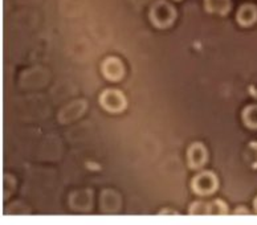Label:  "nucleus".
Listing matches in <instances>:
<instances>
[{"label":"nucleus","mask_w":257,"mask_h":225,"mask_svg":"<svg viewBox=\"0 0 257 225\" xmlns=\"http://www.w3.org/2000/svg\"><path fill=\"white\" fill-rule=\"evenodd\" d=\"M177 18L175 8L165 0H159L151 7L150 19L151 23L158 28H167L174 23Z\"/></svg>","instance_id":"f257e3e1"},{"label":"nucleus","mask_w":257,"mask_h":225,"mask_svg":"<svg viewBox=\"0 0 257 225\" xmlns=\"http://www.w3.org/2000/svg\"><path fill=\"white\" fill-rule=\"evenodd\" d=\"M250 93H252V94H253V96L257 98V90H253V89H250Z\"/></svg>","instance_id":"f8f14e48"},{"label":"nucleus","mask_w":257,"mask_h":225,"mask_svg":"<svg viewBox=\"0 0 257 225\" xmlns=\"http://www.w3.org/2000/svg\"><path fill=\"white\" fill-rule=\"evenodd\" d=\"M242 121L250 129H257V105H250L244 109Z\"/></svg>","instance_id":"6e6552de"},{"label":"nucleus","mask_w":257,"mask_h":225,"mask_svg":"<svg viewBox=\"0 0 257 225\" xmlns=\"http://www.w3.org/2000/svg\"><path fill=\"white\" fill-rule=\"evenodd\" d=\"M237 23L242 27H250L257 20V8L252 4H244L237 11Z\"/></svg>","instance_id":"423d86ee"},{"label":"nucleus","mask_w":257,"mask_h":225,"mask_svg":"<svg viewBox=\"0 0 257 225\" xmlns=\"http://www.w3.org/2000/svg\"><path fill=\"white\" fill-rule=\"evenodd\" d=\"M253 204H254V210H256V213H257V197H256V199H254Z\"/></svg>","instance_id":"ddd939ff"},{"label":"nucleus","mask_w":257,"mask_h":225,"mask_svg":"<svg viewBox=\"0 0 257 225\" xmlns=\"http://www.w3.org/2000/svg\"><path fill=\"white\" fill-rule=\"evenodd\" d=\"M103 76L110 81H118L123 76V65L115 57H109L102 63Z\"/></svg>","instance_id":"20e7f679"},{"label":"nucleus","mask_w":257,"mask_h":225,"mask_svg":"<svg viewBox=\"0 0 257 225\" xmlns=\"http://www.w3.org/2000/svg\"><path fill=\"white\" fill-rule=\"evenodd\" d=\"M204 7L209 14L225 16L231 11V0H204Z\"/></svg>","instance_id":"0eeeda50"},{"label":"nucleus","mask_w":257,"mask_h":225,"mask_svg":"<svg viewBox=\"0 0 257 225\" xmlns=\"http://www.w3.org/2000/svg\"><path fill=\"white\" fill-rule=\"evenodd\" d=\"M227 212V205L221 200H213L209 204V214H225Z\"/></svg>","instance_id":"9d476101"},{"label":"nucleus","mask_w":257,"mask_h":225,"mask_svg":"<svg viewBox=\"0 0 257 225\" xmlns=\"http://www.w3.org/2000/svg\"><path fill=\"white\" fill-rule=\"evenodd\" d=\"M190 214H209V204L203 203V201H196L191 204L190 208Z\"/></svg>","instance_id":"9b49d317"},{"label":"nucleus","mask_w":257,"mask_h":225,"mask_svg":"<svg viewBox=\"0 0 257 225\" xmlns=\"http://www.w3.org/2000/svg\"><path fill=\"white\" fill-rule=\"evenodd\" d=\"M187 160L191 168H200L207 162V150L202 143H194L187 151Z\"/></svg>","instance_id":"39448f33"},{"label":"nucleus","mask_w":257,"mask_h":225,"mask_svg":"<svg viewBox=\"0 0 257 225\" xmlns=\"http://www.w3.org/2000/svg\"><path fill=\"white\" fill-rule=\"evenodd\" d=\"M99 102L103 109L110 113H119L123 111L126 107V98L118 90H105L99 97Z\"/></svg>","instance_id":"f03ea898"},{"label":"nucleus","mask_w":257,"mask_h":225,"mask_svg":"<svg viewBox=\"0 0 257 225\" xmlns=\"http://www.w3.org/2000/svg\"><path fill=\"white\" fill-rule=\"evenodd\" d=\"M217 188V177L212 172H202L192 180V189L200 196L211 195Z\"/></svg>","instance_id":"7ed1b4c3"},{"label":"nucleus","mask_w":257,"mask_h":225,"mask_svg":"<svg viewBox=\"0 0 257 225\" xmlns=\"http://www.w3.org/2000/svg\"><path fill=\"white\" fill-rule=\"evenodd\" d=\"M246 162L252 168H257V142H250L246 147Z\"/></svg>","instance_id":"1a4fd4ad"}]
</instances>
